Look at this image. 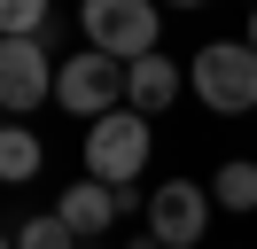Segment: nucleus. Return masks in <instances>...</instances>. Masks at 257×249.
<instances>
[{"instance_id": "obj_1", "label": "nucleus", "mask_w": 257, "mask_h": 249, "mask_svg": "<svg viewBox=\"0 0 257 249\" xmlns=\"http://www.w3.org/2000/svg\"><path fill=\"white\" fill-rule=\"evenodd\" d=\"M78 39L94 47V55H109V62H148L156 55V39H164V16L148 8V0H86L78 8Z\"/></svg>"}, {"instance_id": "obj_2", "label": "nucleus", "mask_w": 257, "mask_h": 249, "mask_svg": "<svg viewBox=\"0 0 257 249\" xmlns=\"http://www.w3.org/2000/svg\"><path fill=\"white\" fill-rule=\"evenodd\" d=\"M187 86L203 109H218V117H249L257 109V55L249 39H210L203 55L187 62Z\"/></svg>"}, {"instance_id": "obj_3", "label": "nucleus", "mask_w": 257, "mask_h": 249, "mask_svg": "<svg viewBox=\"0 0 257 249\" xmlns=\"http://www.w3.org/2000/svg\"><path fill=\"white\" fill-rule=\"evenodd\" d=\"M55 101H63L70 117H86V125L117 117V109H125V62H109V55H94V47H78L70 62H55Z\"/></svg>"}, {"instance_id": "obj_4", "label": "nucleus", "mask_w": 257, "mask_h": 249, "mask_svg": "<svg viewBox=\"0 0 257 249\" xmlns=\"http://www.w3.org/2000/svg\"><path fill=\"white\" fill-rule=\"evenodd\" d=\"M141 171H148V117L117 109V117L86 125V179H101V187H117V195H125Z\"/></svg>"}, {"instance_id": "obj_5", "label": "nucleus", "mask_w": 257, "mask_h": 249, "mask_svg": "<svg viewBox=\"0 0 257 249\" xmlns=\"http://www.w3.org/2000/svg\"><path fill=\"white\" fill-rule=\"evenodd\" d=\"M203 233H210V187L203 179L148 187V241H156V249H195Z\"/></svg>"}, {"instance_id": "obj_6", "label": "nucleus", "mask_w": 257, "mask_h": 249, "mask_svg": "<svg viewBox=\"0 0 257 249\" xmlns=\"http://www.w3.org/2000/svg\"><path fill=\"white\" fill-rule=\"evenodd\" d=\"M39 101H55V55H47V39H0V117H8V109L32 117Z\"/></svg>"}, {"instance_id": "obj_7", "label": "nucleus", "mask_w": 257, "mask_h": 249, "mask_svg": "<svg viewBox=\"0 0 257 249\" xmlns=\"http://www.w3.org/2000/svg\"><path fill=\"white\" fill-rule=\"evenodd\" d=\"M55 218L70 226V241H78V249H94V241H101V233H109L125 210H117V187H101V179H78V187H63Z\"/></svg>"}, {"instance_id": "obj_8", "label": "nucleus", "mask_w": 257, "mask_h": 249, "mask_svg": "<svg viewBox=\"0 0 257 249\" xmlns=\"http://www.w3.org/2000/svg\"><path fill=\"white\" fill-rule=\"evenodd\" d=\"M179 93H187V70H179L164 47H156L148 62H133V70H125V109H133V117H164Z\"/></svg>"}, {"instance_id": "obj_9", "label": "nucleus", "mask_w": 257, "mask_h": 249, "mask_svg": "<svg viewBox=\"0 0 257 249\" xmlns=\"http://www.w3.org/2000/svg\"><path fill=\"white\" fill-rule=\"evenodd\" d=\"M39 164H47L39 133H24V125H0V187H24V179H39Z\"/></svg>"}, {"instance_id": "obj_10", "label": "nucleus", "mask_w": 257, "mask_h": 249, "mask_svg": "<svg viewBox=\"0 0 257 249\" xmlns=\"http://www.w3.org/2000/svg\"><path fill=\"white\" fill-rule=\"evenodd\" d=\"M210 202H218V210H249V218H257V164H249V156H234V164L210 171Z\"/></svg>"}, {"instance_id": "obj_11", "label": "nucleus", "mask_w": 257, "mask_h": 249, "mask_svg": "<svg viewBox=\"0 0 257 249\" xmlns=\"http://www.w3.org/2000/svg\"><path fill=\"white\" fill-rule=\"evenodd\" d=\"M0 39H47V0H0Z\"/></svg>"}, {"instance_id": "obj_12", "label": "nucleus", "mask_w": 257, "mask_h": 249, "mask_svg": "<svg viewBox=\"0 0 257 249\" xmlns=\"http://www.w3.org/2000/svg\"><path fill=\"white\" fill-rule=\"evenodd\" d=\"M16 249H78V241H70V226H63V218H24V226H16Z\"/></svg>"}, {"instance_id": "obj_13", "label": "nucleus", "mask_w": 257, "mask_h": 249, "mask_svg": "<svg viewBox=\"0 0 257 249\" xmlns=\"http://www.w3.org/2000/svg\"><path fill=\"white\" fill-rule=\"evenodd\" d=\"M249 55H257V16H249Z\"/></svg>"}, {"instance_id": "obj_14", "label": "nucleus", "mask_w": 257, "mask_h": 249, "mask_svg": "<svg viewBox=\"0 0 257 249\" xmlns=\"http://www.w3.org/2000/svg\"><path fill=\"white\" fill-rule=\"evenodd\" d=\"M0 249H16V233H0Z\"/></svg>"}, {"instance_id": "obj_15", "label": "nucleus", "mask_w": 257, "mask_h": 249, "mask_svg": "<svg viewBox=\"0 0 257 249\" xmlns=\"http://www.w3.org/2000/svg\"><path fill=\"white\" fill-rule=\"evenodd\" d=\"M133 249H156V241H148V233H141V241H133Z\"/></svg>"}]
</instances>
